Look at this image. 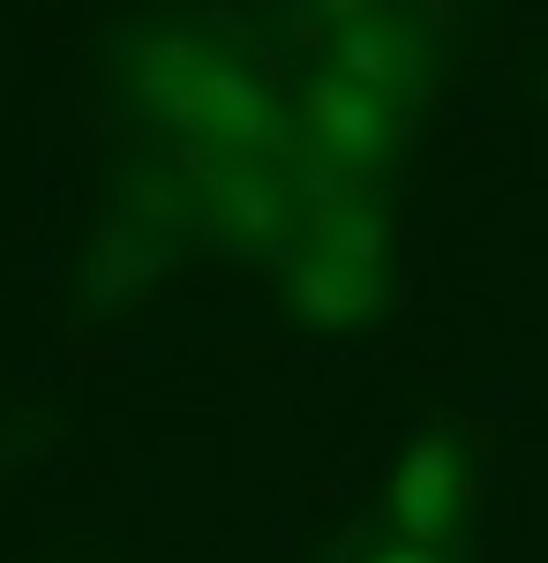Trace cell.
Listing matches in <instances>:
<instances>
[{
	"mask_svg": "<svg viewBox=\"0 0 548 563\" xmlns=\"http://www.w3.org/2000/svg\"><path fill=\"white\" fill-rule=\"evenodd\" d=\"M135 98L158 129H173L180 151L255 158V166L294 158L278 90L263 84L233 45L204 38V31H151L135 45Z\"/></svg>",
	"mask_w": 548,
	"mask_h": 563,
	"instance_id": "cell-1",
	"label": "cell"
},
{
	"mask_svg": "<svg viewBox=\"0 0 548 563\" xmlns=\"http://www.w3.org/2000/svg\"><path fill=\"white\" fill-rule=\"evenodd\" d=\"M383 249H391V218L383 203L331 218H300L294 241L278 249L286 263V301L324 323V331H353L383 308Z\"/></svg>",
	"mask_w": 548,
	"mask_h": 563,
	"instance_id": "cell-2",
	"label": "cell"
},
{
	"mask_svg": "<svg viewBox=\"0 0 548 563\" xmlns=\"http://www.w3.org/2000/svg\"><path fill=\"white\" fill-rule=\"evenodd\" d=\"M316 23H331L324 38H331V76L346 84H361L369 98L383 106H414L428 90V15L414 8H383V0H331V8H316Z\"/></svg>",
	"mask_w": 548,
	"mask_h": 563,
	"instance_id": "cell-3",
	"label": "cell"
},
{
	"mask_svg": "<svg viewBox=\"0 0 548 563\" xmlns=\"http://www.w3.org/2000/svg\"><path fill=\"white\" fill-rule=\"evenodd\" d=\"M398 129H406L398 106L369 98L361 84H346L331 68H316V76L294 90V106H286L294 158H316V166H338V174H361V180H376L383 166H391Z\"/></svg>",
	"mask_w": 548,
	"mask_h": 563,
	"instance_id": "cell-4",
	"label": "cell"
},
{
	"mask_svg": "<svg viewBox=\"0 0 548 563\" xmlns=\"http://www.w3.org/2000/svg\"><path fill=\"white\" fill-rule=\"evenodd\" d=\"M473 511V474H465V451L451 435H421L398 474H391V496H383V519H391V541L398 549H443L451 533Z\"/></svg>",
	"mask_w": 548,
	"mask_h": 563,
	"instance_id": "cell-5",
	"label": "cell"
},
{
	"mask_svg": "<svg viewBox=\"0 0 548 563\" xmlns=\"http://www.w3.org/2000/svg\"><path fill=\"white\" fill-rule=\"evenodd\" d=\"M173 271V241L143 218L113 211L98 233H90V256H84V301L90 308H128L135 294H151L158 278Z\"/></svg>",
	"mask_w": 548,
	"mask_h": 563,
	"instance_id": "cell-6",
	"label": "cell"
},
{
	"mask_svg": "<svg viewBox=\"0 0 548 563\" xmlns=\"http://www.w3.org/2000/svg\"><path fill=\"white\" fill-rule=\"evenodd\" d=\"M369 563H443V549H398V541H383Z\"/></svg>",
	"mask_w": 548,
	"mask_h": 563,
	"instance_id": "cell-7",
	"label": "cell"
}]
</instances>
